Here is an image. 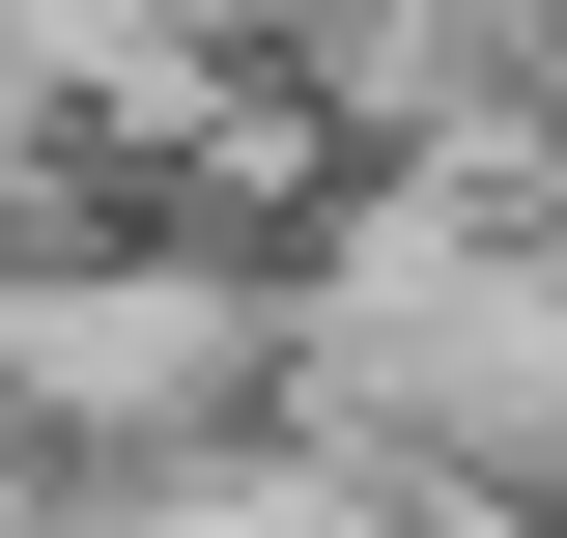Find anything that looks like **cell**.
<instances>
[{"mask_svg": "<svg viewBox=\"0 0 567 538\" xmlns=\"http://www.w3.org/2000/svg\"><path fill=\"white\" fill-rule=\"evenodd\" d=\"M454 29H483V58H539V29H567V0H454Z\"/></svg>", "mask_w": 567, "mask_h": 538, "instance_id": "obj_4", "label": "cell"}, {"mask_svg": "<svg viewBox=\"0 0 567 538\" xmlns=\"http://www.w3.org/2000/svg\"><path fill=\"white\" fill-rule=\"evenodd\" d=\"M227 425H284V256L142 227V199L0 227V454H58V482H171V454H227Z\"/></svg>", "mask_w": 567, "mask_h": 538, "instance_id": "obj_2", "label": "cell"}, {"mask_svg": "<svg viewBox=\"0 0 567 538\" xmlns=\"http://www.w3.org/2000/svg\"><path fill=\"white\" fill-rule=\"evenodd\" d=\"M284 425H341L425 510L567 538V199L511 170V114L425 142V170H341L284 227Z\"/></svg>", "mask_w": 567, "mask_h": 538, "instance_id": "obj_1", "label": "cell"}, {"mask_svg": "<svg viewBox=\"0 0 567 538\" xmlns=\"http://www.w3.org/2000/svg\"><path fill=\"white\" fill-rule=\"evenodd\" d=\"M511 170H539V199H567V29H539V58H511Z\"/></svg>", "mask_w": 567, "mask_h": 538, "instance_id": "obj_3", "label": "cell"}]
</instances>
